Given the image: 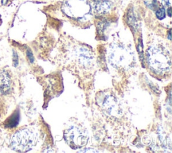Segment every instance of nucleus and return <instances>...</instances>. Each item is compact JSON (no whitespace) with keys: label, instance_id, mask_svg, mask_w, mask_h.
<instances>
[{"label":"nucleus","instance_id":"f257e3e1","mask_svg":"<svg viewBox=\"0 0 172 153\" xmlns=\"http://www.w3.org/2000/svg\"><path fill=\"white\" fill-rule=\"evenodd\" d=\"M63 10L67 16L79 22H85L92 16V6L88 0H66Z\"/></svg>","mask_w":172,"mask_h":153},{"label":"nucleus","instance_id":"f03ea898","mask_svg":"<svg viewBox=\"0 0 172 153\" xmlns=\"http://www.w3.org/2000/svg\"><path fill=\"white\" fill-rule=\"evenodd\" d=\"M38 142V134L30 128L20 130L12 135L11 147L17 152H25L35 147Z\"/></svg>","mask_w":172,"mask_h":153},{"label":"nucleus","instance_id":"7ed1b4c3","mask_svg":"<svg viewBox=\"0 0 172 153\" xmlns=\"http://www.w3.org/2000/svg\"><path fill=\"white\" fill-rule=\"evenodd\" d=\"M147 60L150 68L157 74H163L170 70V57L159 48L152 47L149 49Z\"/></svg>","mask_w":172,"mask_h":153},{"label":"nucleus","instance_id":"20e7f679","mask_svg":"<svg viewBox=\"0 0 172 153\" xmlns=\"http://www.w3.org/2000/svg\"><path fill=\"white\" fill-rule=\"evenodd\" d=\"M64 138L72 148L77 149L84 147L87 144L88 134L83 128L71 126L65 131Z\"/></svg>","mask_w":172,"mask_h":153},{"label":"nucleus","instance_id":"39448f33","mask_svg":"<svg viewBox=\"0 0 172 153\" xmlns=\"http://www.w3.org/2000/svg\"><path fill=\"white\" fill-rule=\"evenodd\" d=\"M94 12L103 14L107 13L110 9V4L107 0H95L93 4Z\"/></svg>","mask_w":172,"mask_h":153},{"label":"nucleus","instance_id":"423d86ee","mask_svg":"<svg viewBox=\"0 0 172 153\" xmlns=\"http://www.w3.org/2000/svg\"><path fill=\"white\" fill-rule=\"evenodd\" d=\"M18 120H19L18 113L13 114V116H12V117H11V118H10V119L8 120V126L10 127V128L15 127L16 125L18 124Z\"/></svg>","mask_w":172,"mask_h":153},{"label":"nucleus","instance_id":"0eeeda50","mask_svg":"<svg viewBox=\"0 0 172 153\" xmlns=\"http://www.w3.org/2000/svg\"><path fill=\"white\" fill-rule=\"evenodd\" d=\"M156 16L158 19L163 20L166 16V12H165L164 8H160L156 11Z\"/></svg>","mask_w":172,"mask_h":153},{"label":"nucleus","instance_id":"6e6552de","mask_svg":"<svg viewBox=\"0 0 172 153\" xmlns=\"http://www.w3.org/2000/svg\"><path fill=\"white\" fill-rule=\"evenodd\" d=\"M93 148H85L84 151H80V152H98V151H94Z\"/></svg>","mask_w":172,"mask_h":153},{"label":"nucleus","instance_id":"1a4fd4ad","mask_svg":"<svg viewBox=\"0 0 172 153\" xmlns=\"http://www.w3.org/2000/svg\"><path fill=\"white\" fill-rule=\"evenodd\" d=\"M18 56H17V54L16 53H13V65L16 67L17 65H18Z\"/></svg>","mask_w":172,"mask_h":153},{"label":"nucleus","instance_id":"9d476101","mask_svg":"<svg viewBox=\"0 0 172 153\" xmlns=\"http://www.w3.org/2000/svg\"><path fill=\"white\" fill-rule=\"evenodd\" d=\"M162 3L165 6H170L171 5L170 0H162Z\"/></svg>","mask_w":172,"mask_h":153},{"label":"nucleus","instance_id":"9b49d317","mask_svg":"<svg viewBox=\"0 0 172 153\" xmlns=\"http://www.w3.org/2000/svg\"><path fill=\"white\" fill-rule=\"evenodd\" d=\"M171 7H170V8L167 10L168 15H169V16H171Z\"/></svg>","mask_w":172,"mask_h":153},{"label":"nucleus","instance_id":"f8f14e48","mask_svg":"<svg viewBox=\"0 0 172 153\" xmlns=\"http://www.w3.org/2000/svg\"><path fill=\"white\" fill-rule=\"evenodd\" d=\"M7 1H8V0H3V1H2V4H3V5L6 4Z\"/></svg>","mask_w":172,"mask_h":153},{"label":"nucleus","instance_id":"ddd939ff","mask_svg":"<svg viewBox=\"0 0 172 153\" xmlns=\"http://www.w3.org/2000/svg\"><path fill=\"white\" fill-rule=\"evenodd\" d=\"M169 39H171V33L170 32L169 33Z\"/></svg>","mask_w":172,"mask_h":153},{"label":"nucleus","instance_id":"4468645a","mask_svg":"<svg viewBox=\"0 0 172 153\" xmlns=\"http://www.w3.org/2000/svg\"><path fill=\"white\" fill-rule=\"evenodd\" d=\"M0 18H1V16H0Z\"/></svg>","mask_w":172,"mask_h":153}]
</instances>
